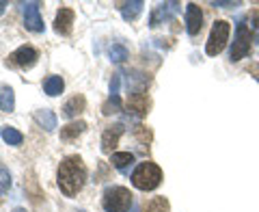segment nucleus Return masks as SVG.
Wrapping results in <instances>:
<instances>
[{"instance_id": "nucleus-14", "label": "nucleus", "mask_w": 259, "mask_h": 212, "mask_svg": "<svg viewBox=\"0 0 259 212\" xmlns=\"http://www.w3.org/2000/svg\"><path fill=\"white\" fill-rule=\"evenodd\" d=\"M143 7H145L143 0H132V3H123L119 9H121V15H123L125 22H134V20H139V15L143 13Z\"/></svg>"}, {"instance_id": "nucleus-27", "label": "nucleus", "mask_w": 259, "mask_h": 212, "mask_svg": "<svg viewBox=\"0 0 259 212\" xmlns=\"http://www.w3.org/2000/svg\"><path fill=\"white\" fill-rule=\"evenodd\" d=\"M7 7H9V3H5V0H0V15L5 13V9H7Z\"/></svg>"}, {"instance_id": "nucleus-7", "label": "nucleus", "mask_w": 259, "mask_h": 212, "mask_svg": "<svg viewBox=\"0 0 259 212\" xmlns=\"http://www.w3.org/2000/svg\"><path fill=\"white\" fill-rule=\"evenodd\" d=\"M201 26H203V11H201L199 5H186V30H188V35L194 37L199 35Z\"/></svg>"}, {"instance_id": "nucleus-1", "label": "nucleus", "mask_w": 259, "mask_h": 212, "mask_svg": "<svg viewBox=\"0 0 259 212\" xmlns=\"http://www.w3.org/2000/svg\"><path fill=\"white\" fill-rule=\"evenodd\" d=\"M56 182H59V189L67 195V197H74L82 191V186L87 182V167L80 156H67L61 167H59V175H56Z\"/></svg>"}, {"instance_id": "nucleus-26", "label": "nucleus", "mask_w": 259, "mask_h": 212, "mask_svg": "<svg viewBox=\"0 0 259 212\" xmlns=\"http://www.w3.org/2000/svg\"><path fill=\"white\" fill-rule=\"evenodd\" d=\"M212 7H221V9H231V7H240V3H212Z\"/></svg>"}, {"instance_id": "nucleus-9", "label": "nucleus", "mask_w": 259, "mask_h": 212, "mask_svg": "<svg viewBox=\"0 0 259 212\" xmlns=\"http://www.w3.org/2000/svg\"><path fill=\"white\" fill-rule=\"evenodd\" d=\"M37 59H39V52L32 46H20L18 50L11 54V61L22 69H30L32 65L37 63Z\"/></svg>"}, {"instance_id": "nucleus-20", "label": "nucleus", "mask_w": 259, "mask_h": 212, "mask_svg": "<svg viewBox=\"0 0 259 212\" xmlns=\"http://www.w3.org/2000/svg\"><path fill=\"white\" fill-rule=\"evenodd\" d=\"M0 136H3V141L9 143V145H22V141H24V134L20 132V130L11 128V126H5L3 130H0Z\"/></svg>"}, {"instance_id": "nucleus-5", "label": "nucleus", "mask_w": 259, "mask_h": 212, "mask_svg": "<svg viewBox=\"0 0 259 212\" xmlns=\"http://www.w3.org/2000/svg\"><path fill=\"white\" fill-rule=\"evenodd\" d=\"M250 52V30L246 28L244 22H238L236 26V37L231 44V61H242Z\"/></svg>"}, {"instance_id": "nucleus-28", "label": "nucleus", "mask_w": 259, "mask_h": 212, "mask_svg": "<svg viewBox=\"0 0 259 212\" xmlns=\"http://www.w3.org/2000/svg\"><path fill=\"white\" fill-rule=\"evenodd\" d=\"M13 212H26V210H24V208H15Z\"/></svg>"}, {"instance_id": "nucleus-8", "label": "nucleus", "mask_w": 259, "mask_h": 212, "mask_svg": "<svg viewBox=\"0 0 259 212\" xmlns=\"http://www.w3.org/2000/svg\"><path fill=\"white\" fill-rule=\"evenodd\" d=\"M24 26L32 32H44V20L39 15V3H26L24 5Z\"/></svg>"}, {"instance_id": "nucleus-18", "label": "nucleus", "mask_w": 259, "mask_h": 212, "mask_svg": "<svg viewBox=\"0 0 259 212\" xmlns=\"http://www.w3.org/2000/svg\"><path fill=\"white\" fill-rule=\"evenodd\" d=\"M35 121L44 130H48V132H52V130L56 128V115L52 111H37L35 113Z\"/></svg>"}, {"instance_id": "nucleus-3", "label": "nucleus", "mask_w": 259, "mask_h": 212, "mask_svg": "<svg viewBox=\"0 0 259 212\" xmlns=\"http://www.w3.org/2000/svg\"><path fill=\"white\" fill-rule=\"evenodd\" d=\"M134 206L132 193L123 186H110L102 197V208L106 212H130V208Z\"/></svg>"}, {"instance_id": "nucleus-25", "label": "nucleus", "mask_w": 259, "mask_h": 212, "mask_svg": "<svg viewBox=\"0 0 259 212\" xmlns=\"http://www.w3.org/2000/svg\"><path fill=\"white\" fill-rule=\"evenodd\" d=\"M119 87H121V76L112 74V78H110V95H119Z\"/></svg>"}, {"instance_id": "nucleus-12", "label": "nucleus", "mask_w": 259, "mask_h": 212, "mask_svg": "<svg viewBox=\"0 0 259 212\" xmlns=\"http://www.w3.org/2000/svg\"><path fill=\"white\" fill-rule=\"evenodd\" d=\"M71 26H74V11L71 9H61L56 13V20H54V30L59 32V35H69L71 32Z\"/></svg>"}, {"instance_id": "nucleus-6", "label": "nucleus", "mask_w": 259, "mask_h": 212, "mask_svg": "<svg viewBox=\"0 0 259 212\" xmlns=\"http://www.w3.org/2000/svg\"><path fill=\"white\" fill-rule=\"evenodd\" d=\"M180 11V3H160L156 9L151 11V18H149V26L156 28L160 24H164L166 20H171L173 15Z\"/></svg>"}, {"instance_id": "nucleus-15", "label": "nucleus", "mask_w": 259, "mask_h": 212, "mask_svg": "<svg viewBox=\"0 0 259 212\" xmlns=\"http://www.w3.org/2000/svg\"><path fill=\"white\" fill-rule=\"evenodd\" d=\"M84 130H87L84 121H74V124H67L65 128H61V138L63 141H74V138H78Z\"/></svg>"}, {"instance_id": "nucleus-22", "label": "nucleus", "mask_w": 259, "mask_h": 212, "mask_svg": "<svg viewBox=\"0 0 259 212\" xmlns=\"http://www.w3.org/2000/svg\"><path fill=\"white\" fill-rule=\"evenodd\" d=\"M108 54H110V61L112 63H123L127 59V48L121 46V44H112Z\"/></svg>"}, {"instance_id": "nucleus-29", "label": "nucleus", "mask_w": 259, "mask_h": 212, "mask_svg": "<svg viewBox=\"0 0 259 212\" xmlns=\"http://www.w3.org/2000/svg\"><path fill=\"white\" fill-rule=\"evenodd\" d=\"M132 212H139V210H136V208H134V206H132Z\"/></svg>"}, {"instance_id": "nucleus-10", "label": "nucleus", "mask_w": 259, "mask_h": 212, "mask_svg": "<svg viewBox=\"0 0 259 212\" xmlns=\"http://www.w3.org/2000/svg\"><path fill=\"white\" fill-rule=\"evenodd\" d=\"M121 134H123V126L121 124L108 126L106 130H104V134H102V152L104 154H112V150L117 148Z\"/></svg>"}, {"instance_id": "nucleus-13", "label": "nucleus", "mask_w": 259, "mask_h": 212, "mask_svg": "<svg viewBox=\"0 0 259 212\" xmlns=\"http://www.w3.org/2000/svg\"><path fill=\"white\" fill-rule=\"evenodd\" d=\"M84 106H87L84 95H74V97H69V100L65 102V106H63V115L67 117V119L78 117L80 113L84 111Z\"/></svg>"}, {"instance_id": "nucleus-19", "label": "nucleus", "mask_w": 259, "mask_h": 212, "mask_svg": "<svg viewBox=\"0 0 259 212\" xmlns=\"http://www.w3.org/2000/svg\"><path fill=\"white\" fill-rule=\"evenodd\" d=\"M63 89H65V83H63V78L61 76H48L46 78V83H44V91L48 95H61L63 93Z\"/></svg>"}, {"instance_id": "nucleus-21", "label": "nucleus", "mask_w": 259, "mask_h": 212, "mask_svg": "<svg viewBox=\"0 0 259 212\" xmlns=\"http://www.w3.org/2000/svg\"><path fill=\"white\" fill-rule=\"evenodd\" d=\"M121 111V97L119 95H110L106 102L102 104V113L104 115H115V113Z\"/></svg>"}, {"instance_id": "nucleus-17", "label": "nucleus", "mask_w": 259, "mask_h": 212, "mask_svg": "<svg viewBox=\"0 0 259 212\" xmlns=\"http://www.w3.org/2000/svg\"><path fill=\"white\" fill-rule=\"evenodd\" d=\"M15 109V93L11 87H0V111L11 113Z\"/></svg>"}, {"instance_id": "nucleus-2", "label": "nucleus", "mask_w": 259, "mask_h": 212, "mask_svg": "<svg viewBox=\"0 0 259 212\" xmlns=\"http://www.w3.org/2000/svg\"><path fill=\"white\" fill-rule=\"evenodd\" d=\"M160 182H162V169L156 162H141L132 171V184L139 191H153L160 186Z\"/></svg>"}, {"instance_id": "nucleus-23", "label": "nucleus", "mask_w": 259, "mask_h": 212, "mask_svg": "<svg viewBox=\"0 0 259 212\" xmlns=\"http://www.w3.org/2000/svg\"><path fill=\"white\" fill-rule=\"evenodd\" d=\"M171 206H168V199L166 197H153L147 203V212H168Z\"/></svg>"}, {"instance_id": "nucleus-24", "label": "nucleus", "mask_w": 259, "mask_h": 212, "mask_svg": "<svg viewBox=\"0 0 259 212\" xmlns=\"http://www.w3.org/2000/svg\"><path fill=\"white\" fill-rule=\"evenodd\" d=\"M11 186V173L7 169H0V195H5Z\"/></svg>"}, {"instance_id": "nucleus-16", "label": "nucleus", "mask_w": 259, "mask_h": 212, "mask_svg": "<svg viewBox=\"0 0 259 212\" xmlns=\"http://www.w3.org/2000/svg\"><path fill=\"white\" fill-rule=\"evenodd\" d=\"M110 162H112V167H117L119 171H127V167L134 162V154H130V152H115L110 156Z\"/></svg>"}, {"instance_id": "nucleus-4", "label": "nucleus", "mask_w": 259, "mask_h": 212, "mask_svg": "<svg viewBox=\"0 0 259 212\" xmlns=\"http://www.w3.org/2000/svg\"><path fill=\"white\" fill-rule=\"evenodd\" d=\"M229 32H231L229 22H225V20L214 22L212 32H209V39H207V46H205L207 56H216V54H221L225 50L227 42H229Z\"/></svg>"}, {"instance_id": "nucleus-11", "label": "nucleus", "mask_w": 259, "mask_h": 212, "mask_svg": "<svg viewBox=\"0 0 259 212\" xmlns=\"http://www.w3.org/2000/svg\"><path fill=\"white\" fill-rule=\"evenodd\" d=\"M147 109H149V97L147 93H143V91H136V93H130L127 97V111L130 113H134V115H147Z\"/></svg>"}]
</instances>
